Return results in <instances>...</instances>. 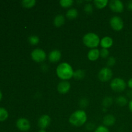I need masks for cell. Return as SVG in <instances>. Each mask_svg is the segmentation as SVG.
<instances>
[{
  "mask_svg": "<svg viewBox=\"0 0 132 132\" xmlns=\"http://www.w3.org/2000/svg\"><path fill=\"white\" fill-rule=\"evenodd\" d=\"M73 71L72 66L67 63H61L56 68V73L59 79L63 81H67L73 76Z\"/></svg>",
  "mask_w": 132,
  "mask_h": 132,
  "instance_id": "cell-1",
  "label": "cell"
},
{
  "mask_svg": "<svg viewBox=\"0 0 132 132\" xmlns=\"http://www.w3.org/2000/svg\"><path fill=\"white\" fill-rule=\"evenodd\" d=\"M87 121V115L82 110H79L72 113L69 117V122L72 125L77 127L82 126Z\"/></svg>",
  "mask_w": 132,
  "mask_h": 132,
  "instance_id": "cell-2",
  "label": "cell"
},
{
  "mask_svg": "<svg viewBox=\"0 0 132 132\" xmlns=\"http://www.w3.org/2000/svg\"><path fill=\"white\" fill-rule=\"evenodd\" d=\"M100 39L99 36L95 33H87L82 37V42L85 45L90 48H96L97 46L100 44Z\"/></svg>",
  "mask_w": 132,
  "mask_h": 132,
  "instance_id": "cell-3",
  "label": "cell"
},
{
  "mask_svg": "<svg viewBox=\"0 0 132 132\" xmlns=\"http://www.w3.org/2000/svg\"><path fill=\"white\" fill-rule=\"evenodd\" d=\"M110 87L113 91L117 92H123L126 89V83L121 78H117L113 79L110 83Z\"/></svg>",
  "mask_w": 132,
  "mask_h": 132,
  "instance_id": "cell-4",
  "label": "cell"
},
{
  "mask_svg": "<svg viewBox=\"0 0 132 132\" xmlns=\"http://www.w3.org/2000/svg\"><path fill=\"white\" fill-rule=\"evenodd\" d=\"M31 57L34 61L37 63L43 62L46 58V52L41 48L34 49L31 52Z\"/></svg>",
  "mask_w": 132,
  "mask_h": 132,
  "instance_id": "cell-5",
  "label": "cell"
},
{
  "mask_svg": "<svg viewBox=\"0 0 132 132\" xmlns=\"http://www.w3.org/2000/svg\"><path fill=\"white\" fill-rule=\"evenodd\" d=\"M113 76L112 70L109 67H104L101 69L98 73V78L102 82H107L112 79Z\"/></svg>",
  "mask_w": 132,
  "mask_h": 132,
  "instance_id": "cell-6",
  "label": "cell"
},
{
  "mask_svg": "<svg viewBox=\"0 0 132 132\" xmlns=\"http://www.w3.org/2000/svg\"><path fill=\"white\" fill-rule=\"evenodd\" d=\"M111 27L116 31H120L123 28L124 22L122 19L119 16L112 17L110 21Z\"/></svg>",
  "mask_w": 132,
  "mask_h": 132,
  "instance_id": "cell-7",
  "label": "cell"
},
{
  "mask_svg": "<svg viewBox=\"0 0 132 132\" xmlns=\"http://www.w3.org/2000/svg\"><path fill=\"white\" fill-rule=\"evenodd\" d=\"M16 126L20 131H27L30 129V123L29 121L26 118L18 119L16 122Z\"/></svg>",
  "mask_w": 132,
  "mask_h": 132,
  "instance_id": "cell-8",
  "label": "cell"
},
{
  "mask_svg": "<svg viewBox=\"0 0 132 132\" xmlns=\"http://www.w3.org/2000/svg\"><path fill=\"white\" fill-rule=\"evenodd\" d=\"M111 10L116 13H121L124 10V4L120 0H112L109 2Z\"/></svg>",
  "mask_w": 132,
  "mask_h": 132,
  "instance_id": "cell-9",
  "label": "cell"
},
{
  "mask_svg": "<svg viewBox=\"0 0 132 132\" xmlns=\"http://www.w3.org/2000/svg\"><path fill=\"white\" fill-rule=\"evenodd\" d=\"M51 122V118L48 115H43L38 120V126L40 129H46Z\"/></svg>",
  "mask_w": 132,
  "mask_h": 132,
  "instance_id": "cell-10",
  "label": "cell"
},
{
  "mask_svg": "<svg viewBox=\"0 0 132 132\" xmlns=\"http://www.w3.org/2000/svg\"><path fill=\"white\" fill-rule=\"evenodd\" d=\"M71 85L67 81H63L59 82L57 85V91L61 94H66L70 90Z\"/></svg>",
  "mask_w": 132,
  "mask_h": 132,
  "instance_id": "cell-11",
  "label": "cell"
},
{
  "mask_svg": "<svg viewBox=\"0 0 132 132\" xmlns=\"http://www.w3.org/2000/svg\"><path fill=\"white\" fill-rule=\"evenodd\" d=\"M61 58V52L59 50H54L50 52L48 55V59L51 63L58 62Z\"/></svg>",
  "mask_w": 132,
  "mask_h": 132,
  "instance_id": "cell-12",
  "label": "cell"
},
{
  "mask_svg": "<svg viewBox=\"0 0 132 132\" xmlns=\"http://www.w3.org/2000/svg\"><path fill=\"white\" fill-rule=\"evenodd\" d=\"M113 41L112 37L109 36H105L100 41V45L103 48L108 49L113 45Z\"/></svg>",
  "mask_w": 132,
  "mask_h": 132,
  "instance_id": "cell-13",
  "label": "cell"
},
{
  "mask_svg": "<svg viewBox=\"0 0 132 132\" xmlns=\"http://www.w3.org/2000/svg\"><path fill=\"white\" fill-rule=\"evenodd\" d=\"M87 57L90 61H95L100 57V50H98L97 48L91 49L88 53Z\"/></svg>",
  "mask_w": 132,
  "mask_h": 132,
  "instance_id": "cell-14",
  "label": "cell"
},
{
  "mask_svg": "<svg viewBox=\"0 0 132 132\" xmlns=\"http://www.w3.org/2000/svg\"><path fill=\"white\" fill-rule=\"evenodd\" d=\"M116 122V118L110 114L106 115L103 118V124L106 126H112Z\"/></svg>",
  "mask_w": 132,
  "mask_h": 132,
  "instance_id": "cell-15",
  "label": "cell"
},
{
  "mask_svg": "<svg viewBox=\"0 0 132 132\" xmlns=\"http://www.w3.org/2000/svg\"><path fill=\"white\" fill-rule=\"evenodd\" d=\"M65 23V18L62 14L56 15L54 19V24L56 27H61Z\"/></svg>",
  "mask_w": 132,
  "mask_h": 132,
  "instance_id": "cell-16",
  "label": "cell"
},
{
  "mask_svg": "<svg viewBox=\"0 0 132 132\" xmlns=\"http://www.w3.org/2000/svg\"><path fill=\"white\" fill-rule=\"evenodd\" d=\"M66 16L69 19H73L78 16V11L76 9H70L66 13Z\"/></svg>",
  "mask_w": 132,
  "mask_h": 132,
  "instance_id": "cell-17",
  "label": "cell"
},
{
  "mask_svg": "<svg viewBox=\"0 0 132 132\" xmlns=\"http://www.w3.org/2000/svg\"><path fill=\"white\" fill-rule=\"evenodd\" d=\"M108 0H95L94 1V4L97 9H104L108 5Z\"/></svg>",
  "mask_w": 132,
  "mask_h": 132,
  "instance_id": "cell-18",
  "label": "cell"
},
{
  "mask_svg": "<svg viewBox=\"0 0 132 132\" xmlns=\"http://www.w3.org/2000/svg\"><path fill=\"white\" fill-rule=\"evenodd\" d=\"M85 71L82 70H77L73 72V77H74L76 79H82L85 77Z\"/></svg>",
  "mask_w": 132,
  "mask_h": 132,
  "instance_id": "cell-19",
  "label": "cell"
},
{
  "mask_svg": "<svg viewBox=\"0 0 132 132\" xmlns=\"http://www.w3.org/2000/svg\"><path fill=\"white\" fill-rule=\"evenodd\" d=\"M21 4L24 7L30 9V8L34 6V5L36 4V1L35 0H23L22 1Z\"/></svg>",
  "mask_w": 132,
  "mask_h": 132,
  "instance_id": "cell-20",
  "label": "cell"
},
{
  "mask_svg": "<svg viewBox=\"0 0 132 132\" xmlns=\"http://www.w3.org/2000/svg\"><path fill=\"white\" fill-rule=\"evenodd\" d=\"M9 117V113L5 108L0 107V121H4Z\"/></svg>",
  "mask_w": 132,
  "mask_h": 132,
  "instance_id": "cell-21",
  "label": "cell"
},
{
  "mask_svg": "<svg viewBox=\"0 0 132 132\" xmlns=\"http://www.w3.org/2000/svg\"><path fill=\"white\" fill-rule=\"evenodd\" d=\"M116 103L120 106H124L128 103V100L125 97L119 96L116 99Z\"/></svg>",
  "mask_w": 132,
  "mask_h": 132,
  "instance_id": "cell-22",
  "label": "cell"
},
{
  "mask_svg": "<svg viewBox=\"0 0 132 132\" xmlns=\"http://www.w3.org/2000/svg\"><path fill=\"white\" fill-rule=\"evenodd\" d=\"M59 4L63 8H68L72 6L73 4V0H61L59 1Z\"/></svg>",
  "mask_w": 132,
  "mask_h": 132,
  "instance_id": "cell-23",
  "label": "cell"
},
{
  "mask_svg": "<svg viewBox=\"0 0 132 132\" xmlns=\"http://www.w3.org/2000/svg\"><path fill=\"white\" fill-rule=\"evenodd\" d=\"M28 42L32 45H36L39 43V37L36 35H32L28 37Z\"/></svg>",
  "mask_w": 132,
  "mask_h": 132,
  "instance_id": "cell-24",
  "label": "cell"
},
{
  "mask_svg": "<svg viewBox=\"0 0 132 132\" xmlns=\"http://www.w3.org/2000/svg\"><path fill=\"white\" fill-rule=\"evenodd\" d=\"M113 103V99L111 97H106L103 101V105L104 108H108Z\"/></svg>",
  "mask_w": 132,
  "mask_h": 132,
  "instance_id": "cell-25",
  "label": "cell"
},
{
  "mask_svg": "<svg viewBox=\"0 0 132 132\" xmlns=\"http://www.w3.org/2000/svg\"><path fill=\"white\" fill-rule=\"evenodd\" d=\"M100 56L104 59L108 57L109 56V51H108V49L102 48L100 50Z\"/></svg>",
  "mask_w": 132,
  "mask_h": 132,
  "instance_id": "cell-26",
  "label": "cell"
},
{
  "mask_svg": "<svg viewBox=\"0 0 132 132\" xmlns=\"http://www.w3.org/2000/svg\"><path fill=\"white\" fill-rule=\"evenodd\" d=\"M84 10L87 14H91L93 12V6L90 3H87L85 5V7H84Z\"/></svg>",
  "mask_w": 132,
  "mask_h": 132,
  "instance_id": "cell-27",
  "label": "cell"
},
{
  "mask_svg": "<svg viewBox=\"0 0 132 132\" xmlns=\"http://www.w3.org/2000/svg\"><path fill=\"white\" fill-rule=\"evenodd\" d=\"M95 132H110V131L106 126H99L95 129Z\"/></svg>",
  "mask_w": 132,
  "mask_h": 132,
  "instance_id": "cell-28",
  "label": "cell"
},
{
  "mask_svg": "<svg viewBox=\"0 0 132 132\" xmlns=\"http://www.w3.org/2000/svg\"><path fill=\"white\" fill-rule=\"evenodd\" d=\"M116 59L113 57H110L108 59V61H107V65L108 67H113L116 64Z\"/></svg>",
  "mask_w": 132,
  "mask_h": 132,
  "instance_id": "cell-29",
  "label": "cell"
},
{
  "mask_svg": "<svg viewBox=\"0 0 132 132\" xmlns=\"http://www.w3.org/2000/svg\"><path fill=\"white\" fill-rule=\"evenodd\" d=\"M80 104H81V106H86L88 105V101L86 99H82V100L81 101V102H80Z\"/></svg>",
  "mask_w": 132,
  "mask_h": 132,
  "instance_id": "cell-30",
  "label": "cell"
},
{
  "mask_svg": "<svg viewBox=\"0 0 132 132\" xmlns=\"http://www.w3.org/2000/svg\"><path fill=\"white\" fill-rule=\"evenodd\" d=\"M127 8L129 10L132 11V0L129 1L127 3Z\"/></svg>",
  "mask_w": 132,
  "mask_h": 132,
  "instance_id": "cell-31",
  "label": "cell"
},
{
  "mask_svg": "<svg viewBox=\"0 0 132 132\" xmlns=\"http://www.w3.org/2000/svg\"><path fill=\"white\" fill-rule=\"evenodd\" d=\"M128 85L129 88L132 89V78L130 79L128 81Z\"/></svg>",
  "mask_w": 132,
  "mask_h": 132,
  "instance_id": "cell-32",
  "label": "cell"
},
{
  "mask_svg": "<svg viewBox=\"0 0 132 132\" xmlns=\"http://www.w3.org/2000/svg\"><path fill=\"white\" fill-rule=\"evenodd\" d=\"M128 106H129V109H130V110L132 112V100L130 101V103H129Z\"/></svg>",
  "mask_w": 132,
  "mask_h": 132,
  "instance_id": "cell-33",
  "label": "cell"
},
{
  "mask_svg": "<svg viewBox=\"0 0 132 132\" xmlns=\"http://www.w3.org/2000/svg\"><path fill=\"white\" fill-rule=\"evenodd\" d=\"M38 132H46V130H43V129H40V130H39Z\"/></svg>",
  "mask_w": 132,
  "mask_h": 132,
  "instance_id": "cell-34",
  "label": "cell"
},
{
  "mask_svg": "<svg viewBox=\"0 0 132 132\" xmlns=\"http://www.w3.org/2000/svg\"><path fill=\"white\" fill-rule=\"evenodd\" d=\"M2 93H1V92L0 91V101L1 100V99H2Z\"/></svg>",
  "mask_w": 132,
  "mask_h": 132,
  "instance_id": "cell-35",
  "label": "cell"
}]
</instances>
